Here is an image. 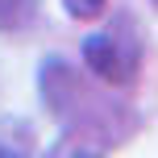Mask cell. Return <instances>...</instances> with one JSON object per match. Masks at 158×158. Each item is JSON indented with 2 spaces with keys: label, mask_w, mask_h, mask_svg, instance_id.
Instances as JSON below:
<instances>
[{
  "label": "cell",
  "mask_w": 158,
  "mask_h": 158,
  "mask_svg": "<svg viewBox=\"0 0 158 158\" xmlns=\"http://www.w3.org/2000/svg\"><path fill=\"white\" fill-rule=\"evenodd\" d=\"M83 63H87V71L96 79H104V83H112V87L133 83L137 67H142L137 29L129 33V21H121V25H112V29H104V33L83 38Z\"/></svg>",
  "instance_id": "6da1fadb"
},
{
  "label": "cell",
  "mask_w": 158,
  "mask_h": 158,
  "mask_svg": "<svg viewBox=\"0 0 158 158\" xmlns=\"http://www.w3.org/2000/svg\"><path fill=\"white\" fill-rule=\"evenodd\" d=\"M38 21V0H0V33H21Z\"/></svg>",
  "instance_id": "7a4b0ae2"
},
{
  "label": "cell",
  "mask_w": 158,
  "mask_h": 158,
  "mask_svg": "<svg viewBox=\"0 0 158 158\" xmlns=\"http://www.w3.org/2000/svg\"><path fill=\"white\" fill-rule=\"evenodd\" d=\"M63 4H67V13H71L75 21H96L108 0H63Z\"/></svg>",
  "instance_id": "3957f363"
},
{
  "label": "cell",
  "mask_w": 158,
  "mask_h": 158,
  "mask_svg": "<svg viewBox=\"0 0 158 158\" xmlns=\"http://www.w3.org/2000/svg\"><path fill=\"white\" fill-rule=\"evenodd\" d=\"M154 8H158V0H154Z\"/></svg>",
  "instance_id": "277c9868"
}]
</instances>
